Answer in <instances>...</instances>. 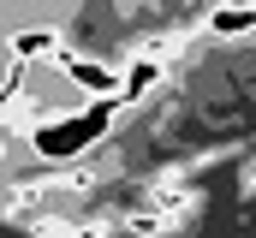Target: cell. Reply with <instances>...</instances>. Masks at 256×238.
I'll return each instance as SVG.
<instances>
[{"mask_svg": "<svg viewBox=\"0 0 256 238\" xmlns=\"http://www.w3.org/2000/svg\"><path fill=\"white\" fill-rule=\"evenodd\" d=\"M126 114L120 102H84V108H66V114H42V125L24 137L36 161L48 167H90V155L114 137V119Z\"/></svg>", "mask_w": 256, "mask_h": 238, "instance_id": "cell-1", "label": "cell"}, {"mask_svg": "<svg viewBox=\"0 0 256 238\" xmlns=\"http://www.w3.org/2000/svg\"><path fill=\"white\" fill-rule=\"evenodd\" d=\"M54 72L72 84V96H84V102H120V78H126V66H108V60L84 54V48H66V54L54 60Z\"/></svg>", "mask_w": 256, "mask_h": 238, "instance_id": "cell-2", "label": "cell"}, {"mask_svg": "<svg viewBox=\"0 0 256 238\" xmlns=\"http://www.w3.org/2000/svg\"><path fill=\"white\" fill-rule=\"evenodd\" d=\"M60 54H66V42H60L54 24H30V30H12V36H6V60L24 66V72H30V66H54Z\"/></svg>", "mask_w": 256, "mask_h": 238, "instance_id": "cell-3", "label": "cell"}, {"mask_svg": "<svg viewBox=\"0 0 256 238\" xmlns=\"http://www.w3.org/2000/svg\"><path fill=\"white\" fill-rule=\"evenodd\" d=\"M161 78H167V66H161V54H131L126 60V78H120V108H143L155 90H161Z\"/></svg>", "mask_w": 256, "mask_h": 238, "instance_id": "cell-4", "label": "cell"}, {"mask_svg": "<svg viewBox=\"0 0 256 238\" xmlns=\"http://www.w3.org/2000/svg\"><path fill=\"white\" fill-rule=\"evenodd\" d=\"M208 30L214 36H250L256 30V6H214L208 12Z\"/></svg>", "mask_w": 256, "mask_h": 238, "instance_id": "cell-5", "label": "cell"}]
</instances>
